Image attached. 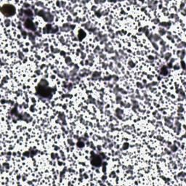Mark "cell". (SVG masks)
Returning a JSON list of instances; mask_svg holds the SVG:
<instances>
[{
  "label": "cell",
  "mask_w": 186,
  "mask_h": 186,
  "mask_svg": "<svg viewBox=\"0 0 186 186\" xmlns=\"http://www.w3.org/2000/svg\"><path fill=\"white\" fill-rule=\"evenodd\" d=\"M3 9H5V10H2V13L7 15H13L15 13V9L13 5H6Z\"/></svg>",
  "instance_id": "1"
}]
</instances>
